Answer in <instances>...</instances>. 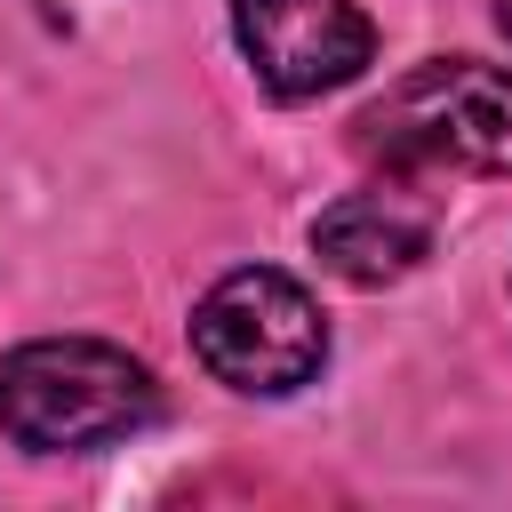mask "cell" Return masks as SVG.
<instances>
[{
    "label": "cell",
    "instance_id": "6da1fadb",
    "mask_svg": "<svg viewBox=\"0 0 512 512\" xmlns=\"http://www.w3.org/2000/svg\"><path fill=\"white\" fill-rule=\"evenodd\" d=\"M160 416V384L104 336H32L0 360V432L32 456H88Z\"/></svg>",
    "mask_w": 512,
    "mask_h": 512
},
{
    "label": "cell",
    "instance_id": "7a4b0ae2",
    "mask_svg": "<svg viewBox=\"0 0 512 512\" xmlns=\"http://www.w3.org/2000/svg\"><path fill=\"white\" fill-rule=\"evenodd\" d=\"M352 144L400 176H512V72L480 56H432L360 104Z\"/></svg>",
    "mask_w": 512,
    "mask_h": 512
},
{
    "label": "cell",
    "instance_id": "3957f363",
    "mask_svg": "<svg viewBox=\"0 0 512 512\" xmlns=\"http://www.w3.org/2000/svg\"><path fill=\"white\" fill-rule=\"evenodd\" d=\"M192 352L216 384H232L248 400H280L328 368V320L304 280H288L272 264H240L192 304Z\"/></svg>",
    "mask_w": 512,
    "mask_h": 512
},
{
    "label": "cell",
    "instance_id": "277c9868",
    "mask_svg": "<svg viewBox=\"0 0 512 512\" xmlns=\"http://www.w3.org/2000/svg\"><path fill=\"white\" fill-rule=\"evenodd\" d=\"M232 32L248 72L288 104L328 96L376 64V24L352 0H232Z\"/></svg>",
    "mask_w": 512,
    "mask_h": 512
},
{
    "label": "cell",
    "instance_id": "5b68a950",
    "mask_svg": "<svg viewBox=\"0 0 512 512\" xmlns=\"http://www.w3.org/2000/svg\"><path fill=\"white\" fill-rule=\"evenodd\" d=\"M312 256L352 280V288H392L432 256V208L408 184H376V192H344L336 208L312 216Z\"/></svg>",
    "mask_w": 512,
    "mask_h": 512
},
{
    "label": "cell",
    "instance_id": "8992f818",
    "mask_svg": "<svg viewBox=\"0 0 512 512\" xmlns=\"http://www.w3.org/2000/svg\"><path fill=\"white\" fill-rule=\"evenodd\" d=\"M496 24H504V40H512V0H496Z\"/></svg>",
    "mask_w": 512,
    "mask_h": 512
}]
</instances>
